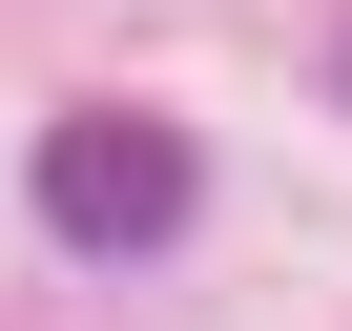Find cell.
<instances>
[{
    "label": "cell",
    "instance_id": "cell-1",
    "mask_svg": "<svg viewBox=\"0 0 352 331\" xmlns=\"http://www.w3.org/2000/svg\"><path fill=\"white\" fill-rule=\"evenodd\" d=\"M42 228H63L83 269L187 249V124H166V104H63V124H42Z\"/></svg>",
    "mask_w": 352,
    "mask_h": 331
}]
</instances>
